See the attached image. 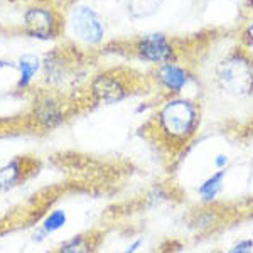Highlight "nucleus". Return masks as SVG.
Here are the masks:
<instances>
[{
  "instance_id": "4be33fe9",
  "label": "nucleus",
  "mask_w": 253,
  "mask_h": 253,
  "mask_svg": "<svg viewBox=\"0 0 253 253\" xmlns=\"http://www.w3.org/2000/svg\"><path fill=\"white\" fill-rule=\"evenodd\" d=\"M47 253H49V252H47Z\"/></svg>"
},
{
  "instance_id": "2eb2a0df",
  "label": "nucleus",
  "mask_w": 253,
  "mask_h": 253,
  "mask_svg": "<svg viewBox=\"0 0 253 253\" xmlns=\"http://www.w3.org/2000/svg\"><path fill=\"white\" fill-rule=\"evenodd\" d=\"M68 221V216H66V211L63 210H56V211H51L46 218H44L42 224H41V230L44 231V235H51L54 231L61 230V228L66 224Z\"/></svg>"
},
{
  "instance_id": "9b49d317",
  "label": "nucleus",
  "mask_w": 253,
  "mask_h": 253,
  "mask_svg": "<svg viewBox=\"0 0 253 253\" xmlns=\"http://www.w3.org/2000/svg\"><path fill=\"white\" fill-rule=\"evenodd\" d=\"M101 242V233L98 231H86L80 233L68 242L61 243L54 253H95L98 250V245Z\"/></svg>"
},
{
  "instance_id": "0eeeda50",
  "label": "nucleus",
  "mask_w": 253,
  "mask_h": 253,
  "mask_svg": "<svg viewBox=\"0 0 253 253\" xmlns=\"http://www.w3.org/2000/svg\"><path fill=\"white\" fill-rule=\"evenodd\" d=\"M66 118L63 101H59L52 95H41L32 105L31 120L34 122L36 128L51 130L61 125Z\"/></svg>"
},
{
  "instance_id": "f257e3e1",
  "label": "nucleus",
  "mask_w": 253,
  "mask_h": 253,
  "mask_svg": "<svg viewBox=\"0 0 253 253\" xmlns=\"http://www.w3.org/2000/svg\"><path fill=\"white\" fill-rule=\"evenodd\" d=\"M201 125V105L189 96L162 98L152 120L149 122L150 138L170 161L181 156L198 135Z\"/></svg>"
},
{
  "instance_id": "4468645a",
  "label": "nucleus",
  "mask_w": 253,
  "mask_h": 253,
  "mask_svg": "<svg viewBox=\"0 0 253 253\" xmlns=\"http://www.w3.org/2000/svg\"><path fill=\"white\" fill-rule=\"evenodd\" d=\"M164 0H128V14L132 19H147L157 14Z\"/></svg>"
},
{
  "instance_id": "ddd939ff",
  "label": "nucleus",
  "mask_w": 253,
  "mask_h": 253,
  "mask_svg": "<svg viewBox=\"0 0 253 253\" xmlns=\"http://www.w3.org/2000/svg\"><path fill=\"white\" fill-rule=\"evenodd\" d=\"M17 68L20 71V78H19V88H27L29 83L34 78V75L39 71L41 68V59L34 54H24L19 58Z\"/></svg>"
},
{
  "instance_id": "7ed1b4c3",
  "label": "nucleus",
  "mask_w": 253,
  "mask_h": 253,
  "mask_svg": "<svg viewBox=\"0 0 253 253\" xmlns=\"http://www.w3.org/2000/svg\"><path fill=\"white\" fill-rule=\"evenodd\" d=\"M132 78L118 71H105L96 75L89 83V95L96 105H113L132 95Z\"/></svg>"
},
{
  "instance_id": "412c9836",
  "label": "nucleus",
  "mask_w": 253,
  "mask_h": 253,
  "mask_svg": "<svg viewBox=\"0 0 253 253\" xmlns=\"http://www.w3.org/2000/svg\"><path fill=\"white\" fill-rule=\"evenodd\" d=\"M7 66H12V63H9V61H2V59H0V68H7Z\"/></svg>"
},
{
  "instance_id": "39448f33",
  "label": "nucleus",
  "mask_w": 253,
  "mask_h": 253,
  "mask_svg": "<svg viewBox=\"0 0 253 253\" xmlns=\"http://www.w3.org/2000/svg\"><path fill=\"white\" fill-rule=\"evenodd\" d=\"M69 27L73 36L89 46H96L105 39V24L95 9L89 5H78L71 12Z\"/></svg>"
},
{
  "instance_id": "f03ea898",
  "label": "nucleus",
  "mask_w": 253,
  "mask_h": 253,
  "mask_svg": "<svg viewBox=\"0 0 253 253\" xmlns=\"http://www.w3.org/2000/svg\"><path fill=\"white\" fill-rule=\"evenodd\" d=\"M219 91L231 98L253 96V58L245 47L233 49L219 61L214 71Z\"/></svg>"
},
{
  "instance_id": "6ab92c4d",
  "label": "nucleus",
  "mask_w": 253,
  "mask_h": 253,
  "mask_svg": "<svg viewBox=\"0 0 253 253\" xmlns=\"http://www.w3.org/2000/svg\"><path fill=\"white\" fill-rule=\"evenodd\" d=\"M213 166L214 170H226L230 167V157L226 154H216L213 157Z\"/></svg>"
},
{
  "instance_id": "f8f14e48",
  "label": "nucleus",
  "mask_w": 253,
  "mask_h": 253,
  "mask_svg": "<svg viewBox=\"0 0 253 253\" xmlns=\"http://www.w3.org/2000/svg\"><path fill=\"white\" fill-rule=\"evenodd\" d=\"M24 174H26V161L22 159H15V161L0 167V193L19 184Z\"/></svg>"
},
{
  "instance_id": "20e7f679",
  "label": "nucleus",
  "mask_w": 253,
  "mask_h": 253,
  "mask_svg": "<svg viewBox=\"0 0 253 253\" xmlns=\"http://www.w3.org/2000/svg\"><path fill=\"white\" fill-rule=\"evenodd\" d=\"M133 52L145 63L161 66L166 63H177L179 49L174 41L162 32H149L133 42Z\"/></svg>"
},
{
  "instance_id": "f3484780",
  "label": "nucleus",
  "mask_w": 253,
  "mask_h": 253,
  "mask_svg": "<svg viewBox=\"0 0 253 253\" xmlns=\"http://www.w3.org/2000/svg\"><path fill=\"white\" fill-rule=\"evenodd\" d=\"M219 253H253V238H238Z\"/></svg>"
},
{
  "instance_id": "1a4fd4ad",
  "label": "nucleus",
  "mask_w": 253,
  "mask_h": 253,
  "mask_svg": "<svg viewBox=\"0 0 253 253\" xmlns=\"http://www.w3.org/2000/svg\"><path fill=\"white\" fill-rule=\"evenodd\" d=\"M224 181H226V170H214L206 179H203L199 186L196 187L199 203L203 206L214 205L224 189Z\"/></svg>"
},
{
  "instance_id": "6e6552de",
  "label": "nucleus",
  "mask_w": 253,
  "mask_h": 253,
  "mask_svg": "<svg viewBox=\"0 0 253 253\" xmlns=\"http://www.w3.org/2000/svg\"><path fill=\"white\" fill-rule=\"evenodd\" d=\"M59 20L56 14L44 7H32L24 14V31L32 38L52 39L58 34Z\"/></svg>"
},
{
  "instance_id": "9d476101",
  "label": "nucleus",
  "mask_w": 253,
  "mask_h": 253,
  "mask_svg": "<svg viewBox=\"0 0 253 253\" xmlns=\"http://www.w3.org/2000/svg\"><path fill=\"white\" fill-rule=\"evenodd\" d=\"M223 211H219L218 208H214V205L211 206H203L201 210L194 211L189 218V226L194 231L205 235L210 231H214L216 228L221 226L223 223Z\"/></svg>"
},
{
  "instance_id": "dca6fc26",
  "label": "nucleus",
  "mask_w": 253,
  "mask_h": 253,
  "mask_svg": "<svg viewBox=\"0 0 253 253\" xmlns=\"http://www.w3.org/2000/svg\"><path fill=\"white\" fill-rule=\"evenodd\" d=\"M145 201L149 203L150 206H159V205H162V203L169 201V193H167L166 187L162 184H157L149 191Z\"/></svg>"
},
{
  "instance_id": "a211bd4d",
  "label": "nucleus",
  "mask_w": 253,
  "mask_h": 253,
  "mask_svg": "<svg viewBox=\"0 0 253 253\" xmlns=\"http://www.w3.org/2000/svg\"><path fill=\"white\" fill-rule=\"evenodd\" d=\"M240 41H242L243 47H253V19L243 27L242 36H240Z\"/></svg>"
},
{
  "instance_id": "423d86ee",
  "label": "nucleus",
  "mask_w": 253,
  "mask_h": 253,
  "mask_svg": "<svg viewBox=\"0 0 253 253\" xmlns=\"http://www.w3.org/2000/svg\"><path fill=\"white\" fill-rule=\"evenodd\" d=\"M150 80L164 93V98H169L181 96L184 93V89L194 81V76L189 71V68L182 66V64L166 63L152 69Z\"/></svg>"
},
{
  "instance_id": "aec40b11",
  "label": "nucleus",
  "mask_w": 253,
  "mask_h": 253,
  "mask_svg": "<svg viewBox=\"0 0 253 253\" xmlns=\"http://www.w3.org/2000/svg\"><path fill=\"white\" fill-rule=\"evenodd\" d=\"M142 247H144V238H135L126 245L124 253H138L142 250Z\"/></svg>"
}]
</instances>
